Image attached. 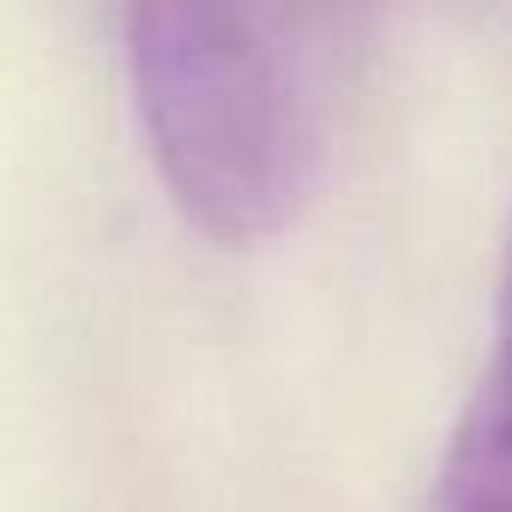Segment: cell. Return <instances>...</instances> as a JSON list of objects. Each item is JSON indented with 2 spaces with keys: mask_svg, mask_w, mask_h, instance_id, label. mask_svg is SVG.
I'll use <instances>...</instances> for the list:
<instances>
[{
  "mask_svg": "<svg viewBox=\"0 0 512 512\" xmlns=\"http://www.w3.org/2000/svg\"><path fill=\"white\" fill-rule=\"evenodd\" d=\"M121 55L151 163L193 229L253 247L320 187L326 109L296 25L266 7H133Z\"/></svg>",
  "mask_w": 512,
  "mask_h": 512,
  "instance_id": "1",
  "label": "cell"
},
{
  "mask_svg": "<svg viewBox=\"0 0 512 512\" xmlns=\"http://www.w3.org/2000/svg\"><path fill=\"white\" fill-rule=\"evenodd\" d=\"M428 512H512V235L488 326V362L446 434L428 482Z\"/></svg>",
  "mask_w": 512,
  "mask_h": 512,
  "instance_id": "2",
  "label": "cell"
}]
</instances>
